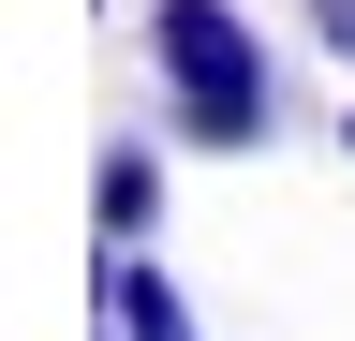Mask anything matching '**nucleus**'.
<instances>
[{
  "label": "nucleus",
  "instance_id": "nucleus-1",
  "mask_svg": "<svg viewBox=\"0 0 355 341\" xmlns=\"http://www.w3.org/2000/svg\"><path fill=\"white\" fill-rule=\"evenodd\" d=\"M148 60L178 149H266V30L237 0H148Z\"/></svg>",
  "mask_w": 355,
  "mask_h": 341
},
{
  "label": "nucleus",
  "instance_id": "nucleus-2",
  "mask_svg": "<svg viewBox=\"0 0 355 341\" xmlns=\"http://www.w3.org/2000/svg\"><path fill=\"white\" fill-rule=\"evenodd\" d=\"M104 326H119V341H207V326H193V297H178L148 252H104Z\"/></svg>",
  "mask_w": 355,
  "mask_h": 341
},
{
  "label": "nucleus",
  "instance_id": "nucleus-3",
  "mask_svg": "<svg viewBox=\"0 0 355 341\" xmlns=\"http://www.w3.org/2000/svg\"><path fill=\"white\" fill-rule=\"evenodd\" d=\"M89 223H104V252H148V223H163V149H104Z\"/></svg>",
  "mask_w": 355,
  "mask_h": 341
},
{
  "label": "nucleus",
  "instance_id": "nucleus-4",
  "mask_svg": "<svg viewBox=\"0 0 355 341\" xmlns=\"http://www.w3.org/2000/svg\"><path fill=\"white\" fill-rule=\"evenodd\" d=\"M311 30H326V45H340V60H355V0H311Z\"/></svg>",
  "mask_w": 355,
  "mask_h": 341
},
{
  "label": "nucleus",
  "instance_id": "nucleus-5",
  "mask_svg": "<svg viewBox=\"0 0 355 341\" xmlns=\"http://www.w3.org/2000/svg\"><path fill=\"white\" fill-rule=\"evenodd\" d=\"M340 149H355V104H340Z\"/></svg>",
  "mask_w": 355,
  "mask_h": 341
},
{
  "label": "nucleus",
  "instance_id": "nucleus-6",
  "mask_svg": "<svg viewBox=\"0 0 355 341\" xmlns=\"http://www.w3.org/2000/svg\"><path fill=\"white\" fill-rule=\"evenodd\" d=\"M104 341H119V326H104Z\"/></svg>",
  "mask_w": 355,
  "mask_h": 341
}]
</instances>
